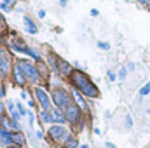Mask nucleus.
Instances as JSON below:
<instances>
[{"label": "nucleus", "mask_w": 150, "mask_h": 148, "mask_svg": "<svg viewBox=\"0 0 150 148\" xmlns=\"http://www.w3.org/2000/svg\"><path fill=\"white\" fill-rule=\"evenodd\" d=\"M72 82L75 84L77 89H80L86 96H91V98H98V89L89 82V78L82 72H74L72 73Z\"/></svg>", "instance_id": "f257e3e1"}, {"label": "nucleus", "mask_w": 150, "mask_h": 148, "mask_svg": "<svg viewBox=\"0 0 150 148\" xmlns=\"http://www.w3.org/2000/svg\"><path fill=\"white\" fill-rule=\"evenodd\" d=\"M18 65H19L21 72H23V75H25V78H32L33 82L38 80V72H37V68H35L33 65H30V63H26V61H18Z\"/></svg>", "instance_id": "f03ea898"}, {"label": "nucleus", "mask_w": 150, "mask_h": 148, "mask_svg": "<svg viewBox=\"0 0 150 148\" xmlns=\"http://www.w3.org/2000/svg\"><path fill=\"white\" fill-rule=\"evenodd\" d=\"M52 101H54L56 106H68V105H70L68 94H67V91H63V89H54V91H52Z\"/></svg>", "instance_id": "7ed1b4c3"}, {"label": "nucleus", "mask_w": 150, "mask_h": 148, "mask_svg": "<svg viewBox=\"0 0 150 148\" xmlns=\"http://www.w3.org/2000/svg\"><path fill=\"white\" fill-rule=\"evenodd\" d=\"M49 136L54 141H68V131L61 125H52L49 129Z\"/></svg>", "instance_id": "20e7f679"}, {"label": "nucleus", "mask_w": 150, "mask_h": 148, "mask_svg": "<svg viewBox=\"0 0 150 148\" xmlns=\"http://www.w3.org/2000/svg\"><path fill=\"white\" fill-rule=\"evenodd\" d=\"M35 96H37L38 103L42 105L44 110H49L51 108V101H49V98H47V94H45L44 89H35Z\"/></svg>", "instance_id": "39448f33"}, {"label": "nucleus", "mask_w": 150, "mask_h": 148, "mask_svg": "<svg viewBox=\"0 0 150 148\" xmlns=\"http://www.w3.org/2000/svg\"><path fill=\"white\" fill-rule=\"evenodd\" d=\"M79 117H80V108L75 106V105H68V106H67V118H68L70 122H77Z\"/></svg>", "instance_id": "423d86ee"}, {"label": "nucleus", "mask_w": 150, "mask_h": 148, "mask_svg": "<svg viewBox=\"0 0 150 148\" xmlns=\"http://www.w3.org/2000/svg\"><path fill=\"white\" fill-rule=\"evenodd\" d=\"M12 73H14V78H16V82H18V84H25V75H23V72H21V68H19V65H18V63L14 65Z\"/></svg>", "instance_id": "0eeeda50"}, {"label": "nucleus", "mask_w": 150, "mask_h": 148, "mask_svg": "<svg viewBox=\"0 0 150 148\" xmlns=\"http://www.w3.org/2000/svg\"><path fill=\"white\" fill-rule=\"evenodd\" d=\"M0 122H2V125H4V131H5V129H7V131H12V129L18 127V122H11L9 117H2Z\"/></svg>", "instance_id": "6e6552de"}, {"label": "nucleus", "mask_w": 150, "mask_h": 148, "mask_svg": "<svg viewBox=\"0 0 150 148\" xmlns=\"http://www.w3.org/2000/svg\"><path fill=\"white\" fill-rule=\"evenodd\" d=\"M58 68H59V72H61L63 75H68L70 72H72L70 65H68L67 61H63V59H59V61H58Z\"/></svg>", "instance_id": "1a4fd4ad"}, {"label": "nucleus", "mask_w": 150, "mask_h": 148, "mask_svg": "<svg viewBox=\"0 0 150 148\" xmlns=\"http://www.w3.org/2000/svg\"><path fill=\"white\" fill-rule=\"evenodd\" d=\"M11 141H14L16 145H23L25 143V136L21 132H14V134H11Z\"/></svg>", "instance_id": "9d476101"}, {"label": "nucleus", "mask_w": 150, "mask_h": 148, "mask_svg": "<svg viewBox=\"0 0 150 148\" xmlns=\"http://www.w3.org/2000/svg\"><path fill=\"white\" fill-rule=\"evenodd\" d=\"M25 25H26V30H28L30 33H33V35L37 33V26L33 25V21H32L30 18H25Z\"/></svg>", "instance_id": "9b49d317"}, {"label": "nucleus", "mask_w": 150, "mask_h": 148, "mask_svg": "<svg viewBox=\"0 0 150 148\" xmlns=\"http://www.w3.org/2000/svg\"><path fill=\"white\" fill-rule=\"evenodd\" d=\"M51 117H52V120H56V122H65V117H63L59 111H56V110L51 113Z\"/></svg>", "instance_id": "f8f14e48"}, {"label": "nucleus", "mask_w": 150, "mask_h": 148, "mask_svg": "<svg viewBox=\"0 0 150 148\" xmlns=\"http://www.w3.org/2000/svg\"><path fill=\"white\" fill-rule=\"evenodd\" d=\"M5 63H7V52L0 47V66H2V65H5Z\"/></svg>", "instance_id": "ddd939ff"}, {"label": "nucleus", "mask_w": 150, "mask_h": 148, "mask_svg": "<svg viewBox=\"0 0 150 148\" xmlns=\"http://www.w3.org/2000/svg\"><path fill=\"white\" fill-rule=\"evenodd\" d=\"M40 117H42V120H44V122H51V120H52L51 113H47V111H42V113H40Z\"/></svg>", "instance_id": "4468645a"}, {"label": "nucleus", "mask_w": 150, "mask_h": 148, "mask_svg": "<svg viewBox=\"0 0 150 148\" xmlns=\"http://www.w3.org/2000/svg\"><path fill=\"white\" fill-rule=\"evenodd\" d=\"M75 99H77V103H79V106L82 108V110H86V103H84V99L79 96V94H75Z\"/></svg>", "instance_id": "2eb2a0df"}, {"label": "nucleus", "mask_w": 150, "mask_h": 148, "mask_svg": "<svg viewBox=\"0 0 150 148\" xmlns=\"http://www.w3.org/2000/svg\"><path fill=\"white\" fill-rule=\"evenodd\" d=\"M149 92H150V82L145 85V87H142V89H140V94H142V96H145V94H149Z\"/></svg>", "instance_id": "dca6fc26"}, {"label": "nucleus", "mask_w": 150, "mask_h": 148, "mask_svg": "<svg viewBox=\"0 0 150 148\" xmlns=\"http://www.w3.org/2000/svg\"><path fill=\"white\" fill-rule=\"evenodd\" d=\"M126 75H127L126 68H120V72H119V77H120V78H126Z\"/></svg>", "instance_id": "f3484780"}, {"label": "nucleus", "mask_w": 150, "mask_h": 148, "mask_svg": "<svg viewBox=\"0 0 150 148\" xmlns=\"http://www.w3.org/2000/svg\"><path fill=\"white\" fill-rule=\"evenodd\" d=\"M67 145H68L70 148H75L77 147V141H75V140H70V141H67Z\"/></svg>", "instance_id": "a211bd4d"}, {"label": "nucleus", "mask_w": 150, "mask_h": 148, "mask_svg": "<svg viewBox=\"0 0 150 148\" xmlns=\"http://www.w3.org/2000/svg\"><path fill=\"white\" fill-rule=\"evenodd\" d=\"M49 65H51V66H52V68H54V66H56V59H54V58H52V56H49Z\"/></svg>", "instance_id": "6ab92c4d"}, {"label": "nucleus", "mask_w": 150, "mask_h": 148, "mask_svg": "<svg viewBox=\"0 0 150 148\" xmlns=\"http://www.w3.org/2000/svg\"><path fill=\"white\" fill-rule=\"evenodd\" d=\"M98 45H100V47H101V49H108V47H110V45H108V44H105V42H100V44H98Z\"/></svg>", "instance_id": "aec40b11"}, {"label": "nucleus", "mask_w": 150, "mask_h": 148, "mask_svg": "<svg viewBox=\"0 0 150 148\" xmlns=\"http://www.w3.org/2000/svg\"><path fill=\"white\" fill-rule=\"evenodd\" d=\"M4 28H5V26H4V19H2V16H0V32H2Z\"/></svg>", "instance_id": "412c9836"}, {"label": "nucleus", "mask_w": 150, "mask_h": 148, "mask_svg": "<svg viewBox=\"0 0 150 148\" xmlns=\"http://www.w3.org/2000/svg\"><path fill=\"white\" fill-rule=\"evenodd\" d=\"M2 117H4V105L0 103V118H2Z\"/></svg>", "instance_id": "4be33fe9"}, {"label": "nucleus", "mask_w": 150, "mask_h": 148, "mask_svg": "<svg viewBox=\"0 0 150 148\" xmlns=\"http://www.w3.org/2000/svg\"><path fill=\"white\" fill-rule=\"evenodd\" d=\"M4 73H5V70H4V68H2V66H0V80H2V78H4Z\"/></svg>", "instance_id": "5701e85b"}, {"label": "nucleus", "mask_w": 150, "mask_h": 148, "mask_svg": "<svg viewBox=\"0 0 150 148\" xmlns=\"http://www.w3.org/2000/svg\"><path fill=\"white\" fill-rule=\"evenodd\" d=\"M91 16H98V11L96 9H91Z\"/></svg>", "instance_id": "b1692460"}, {"label": "nucleus", "mask_w": 150, "mask_h": 148, "mask_svg": "<svg viewBox=\"0 0 150 148\" xmlns=\"http://www.w3.org/2000/svg\"><path fill=\"white\" fill-rule=\"evenodd\" d=\"M107 148H115V145H112V143H107Z\"/></svg>", "instance_id": "393cba45"}, {"label": "nucleus", "mask_w": 150, "mask_h": 148, "mask_svg": "<svg viewBox=\"0 0 150 148\" xmlns=\"http://www.w3.org/2000/svg\"><path fill=\"white\" fill-rule=\"evenodd\" d=\"M140 2H143V4H150V0H140Z\"/></svg>", "instance_id": "a878e982"}, {"label": "nucleus", "mask_w": 150, "mask_h": 148, "mask_svg": "<svg viewBox=\"0 0 150 148\" xmlns=\"http://www.w3.org/2000/svg\"><path fill=\"white\" fill-rule=\"evenodd\" d=\"M9 148H19V147H18V145H11Z\"/></svg>", "instance_id": "bb28decb"}, {"label": "nucleus", "mask_w": 150, "mask_h": 148, "mask_svg": "<svg viewBox=\"0 0 150 148\" xmlns=\"http://www.w3.org/2000/svg\"><path fill=\"white\" fill-rule=\"evenodd\" d=\"M67 4V0H61V5H65Z\"/></svg>", "instance_id": "cd10ccee"}, {"label": "nucleus", "mask_w": 150, "mask_h": 148, "mask_svg": "<svg viewBox=\"0 0 150 148\" xmlns=\"http://www.w3.org/2000/svg\"><path fill=\"white\" fill-rule=\"evenodd\" d=\"M82 148H89V147H87V145H84V147H82Z\"/></svg>", "instance_id": "c85d7f7f"}, {"label": "nucleus", "mask_w": 150, "mask_h": 148, "mask_svg": "<svg viewBox=\"0 0 150 148\" xmlns=\"http://www.w3.org/2000/svg\"><path fill=\"white\" fill-rule=\"evenodd\" d=\"M149 9H150V4H149Z\"/></svg>", "instance_id": "c756f323"}]
</instances>
